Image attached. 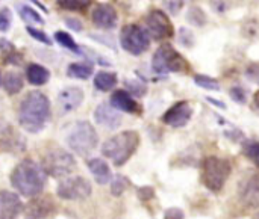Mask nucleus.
Here are the masks:
<instances>
[{
  "mask_svg": "<svg viewBox=\"0 0 259 219\" xmlns=\"http://www.w3.org/2000/svg\"><path fill=\"white\" fill-rule=\"evenodd\" d=\"M253 100H255V104H256V107L259 109V91L255 94V97H253Z\"/></svg>",
  "mask_w": 259,
  "mask_h": 219,
  "instance_id": "de8ad7c7",
  "label": "nucleus"
},
{
  "mask_svg": "<svg viewBox=\"0 0 259 219\" xmlns=\"http://www.w3.org/2000/svg\"><path fill=\"white\" fill-rule=\"evenodd\" d=\"M117 85V74L109 73V71H99L94 77V86L99 91H109Z\"/></svg>",
  "mask_w": 259,
  "mask_h": 219,
  "instance_id": "5701e85b",
  "label": "nucleus"
},
{
  "mask_svg": "<svg viewBox=\"0 0 259 219\" xmlns=\"http://www.w3.org/2000/svg\"><path fill=\"white\" fill-rule=\"evenodd\" d=\"M94 120L97 124L109 129V130H115L121 126V114L114 109L111 104L108 103H102L96 107L94 111Z\"/></svg>",
  "mask_w": 259,
  "mask_h": 219,
  "instance_id": "4468645a",
  "label": "nucleus"
},
{
  "mask_svg": "<svg viewBox=\"0 0 259 219\" xmlns=\"http://www.w3.org/2000/svg\"><path fill=\"white\" fill-rule=\"evenodd\" d=\"M185 215L181 209L178 207H170L165 210V215H164V219H184Z\"/></svg>",
  "mask_w": 259,
  "mask_h": 219,
  "instance_id": "58836bf2",
  "label": "nucleus"
},
{
  "mask_svg": "<svg viewBox=\"0 0 259 219\" xmlns=\"http://www.w3.org/2000/svg\"><path fill=\"white\" fill-rule=\"evenodd\" d=\"M88 168L91 171V174L94 176V180L99 185H108L112 179V173L109 165L103 160V159H91L88 160Z\"/></svg>",
  "mask_w": 259,
  "mask_h": 219,
  "instance_id": "6ab92c4d",
  "label": "nucleus"
},
{
  "mask_svg": "<svg viewBox=\"0 0 259 219\" xmlns=\"http://www.w3.org/2000/svg\"><path fill=\"white\" fill-rule=\"evenodd\" d=\"M164 5H165V8L173 14V15H176L181 9H182V6L185 5L184 2H181V0H178V2H164Z\"/></svg>",
  "mask_w": 259,
  "mask_h": 219,
  "instance_id": "ea45409f",
  "label": "nucleus"
},
{
  "mask_svg": "<svg viewBox=\"0 0 259 219\" xmlns=\"http://www.w3.org/2000/svg\"><path fill=\"white\" fill-rule=\"evenodd\" d=\"M68 147L79 156H88L96 150L99 136L94 126L90 121H77L67 136Z\"/></svg>",
  "mask_w": 259,
  "mask_h": 219,
  "instance_id": "20e7f679",
  "label": "nucleus"
},
{
  "mask_svg": "<svg viewBox=\"0 0 259 219\" xmlns=\"http://www.w3.org/2000/svg\"><path fill=\"white\" fill-rule=\"evenodd\" d=\"M58 5L64 9H70V11H83L90 6V2H83V0H61L58 2Z\"/></svg>",
  "mask_w": 259,
  "mask_h": 219,
  "instance_id": "7c9ffc66",
  "label": "nucleus"
},
{
  "mask_svg": "<svg viewBox=\"0 0 259 219\" xmlns=\"http://www.w3.org/2000/svg\"><path fill=\"white\" fill-rule=\"evenodd\" d=\"M138 145H140V135L134 130H126L108 139L102 147V153L105 157L111 159L115 167H121L132 157Z\"/></svg>",
  "mask_w": 259,
  "mask_h": 219,
  "instance_id": "7ed1b4c3",
  "label": "nucleus"
},
{
  "mask_svg": "<svg viewBox=\"0 0 259 219\" xmlns=\"http://www.w3.org/2000/svg\"><path fill=\"white\" fill-rule=\"evenodd\" d=\"M83 101V91L77 86L65 88L58 94V109L61 115H67L76 111Z\"/></svg>",
  "mask_w": 259,
  "mask_h": 219,
  "instance_id": "f8f14e48",
  "label": "nucleus"
},
{
  "mask_svg": "<svg viewBox=\"0 0 259 219\" xmlns=\"http://www.w3.org/2000/svg\"><path fill=\"white\" fill-rule=\"evenodd\" d=\"M26 77H27L30 85L41 86V85H46L49 82L50 71L39 64H30L26 70Z\"/></svg>",
  "mask_w": 259,
  "mask_h": 219,
  "instance_id": "aec40b11",
  "label": "nucleus"
},
{
  "mask_svg": "<svg viewBox=\"0 0 259 219\" xmlns=\"http://www.w3.org/2000/svg\"><path fill=\"white\" fill-rule=\"evenodd\" d=\"M124 85H126V89H127L132 95H135V97H144L146 92H147L146 85L141 83L140 80H126Z\"/></svg>",
  "mask_w": 259,
  "mask_h": 219,
  "instance_id": "c756f323",
  "label": "nucleus"
},
{
  "mask_svg": "<svg viewBox=\"0 0 259 219\" xmlns=\"http://www.w3.org/2000/svg\"><path fill=\"white\" fill-rule=\"evenodd\" d=\"M18 11H20V15H21V18L24 21H27V23H36V24H44V20L41 18V15L35 9H32L30 6L21 5V6H18Z\"/></svg>",
  "mask_w": 259,
  "mask_h": 219,
  "instance_id": "bb28decb",
  "label": "nucleus"
},
{
  "mask_svg": "<svg viewBox=\"0 0 259 219\" xmlns=\"http://www.w3.org/2000/svg\"><path fill=\"white\" fill-rule=\"evenodd\" d=\"M26 30H27V33H29L32 38H35L36 41H39V42H42V44H47V45H52V44H53V41L50 39V36H49L46 32H42V30H39V29H36V27H32V26H27Z\"/></svg>",
  "mask_w": 259,
  "mask_h": 219,
  "instance_id": "473e14b6",
  "label": "nucleus"
},
{
  "mask_svg": "<svg viewBox=\"0 0 259 219\" xmlns=\"http://www.w3.org/2000/svg\"><path fill=\"white\" fill-rule=\"evenodd\" d=\"M241 200L250 206V207H258L259 206V174L252 176L244 186L241 188Z\"/></svg>",
  "mask_w": 259,
  "mask_h": 219,
  "instance_id": "a211bd4d",
  "label": "nucleus"
},
{
  "mask_svg": "<svg viewBox=\"0 0 259 219\" xmlns=\"http://www.w3.org/2000/svg\"><path fill=\"white\" fill-rule=\"evenodd\" d=\"M152 68L155 73L165 76L168 71H185L188 68V64L170 44H164L155 51L152 59Z\"/></svg>",
  "mask_w": 259,
  "mask_h": 219,
  "instance_id": "39448f33",
  "label": "nucleus"
},
{
  "mask_svg": "<svg viewBox=\"0 0 259 219\" xmlns=\"http://www.w3.org/2000/svg\"><path fill=\"white\" fill-rule=\"evenodd\" d=\"M178 38H179V42L184 47H187V48H191L194 45V41H196V36H194L193 30L191 29H187V27H179Z\"/></svg>",
  "mask_w": 259,
  "mask_h": 219,
  "instance_id": "c85d7f7f",
  "label": "nucleus"
},
{
  "mask_svg": "<svg viewBox=\"0 0 259 219\" xmlns=\"http://www.w3.org/2000/svg\"><path fill=\"white\" fill-rule=\"evenodd\" d=\"M194 83L197 86H200L202 89H208V91H220V82L209 77V76H205V74H197L194 77Z\"/></svg>",
  "mask_w": 259,
  "mask_h": 219,
  "instance_id": "a878e982",
  "label": "nucleus"
},
{
  "mask_svg": "<svg viewBox=\"0 0 259 219\" xmlns=\"http://www.w3.org/2000/svg\"><path fill=\"white\" fill-rule=\"evenodd\" d=\"M120 42H121V47L127 53H131L134 56H140L149 48L150 36L146 32V29L140 27L138 24H126L121 29Z\"/></svg>",
  "mask_w": 259,
  "mask_h": 219,
  "instance_id": "6e6552de",
  "label": "nucleus"
},
{
  "mask_svg": "<svg viewBox=\"0 0 259 219\" xmlns=\"http://www.w3.org/2000/svg\"><path fill=\"white\" fill-rule=\"evenodd\" d=\"M229 95H231V98H232L235 103H238V104H244V103L247 101L246 91H244L241 86H234V88H231Z\"/></svg>",
  "mask_w": 259,
  "mask_h": 219,
  "instance_id": "f704fd0d",
  "label": "nucleus"
},
{
  "mask_svg": "<svg viewBox=\"0 0 259 219\" xmlns=\"http://www.w3.org/2000/svg\"><path fill=\"white\" fill-rule=\"evenodd\" d=\"M46 179L47 174L39 163L32 159H24L14 168L11 185L24 197H36L42 192Z\"/></svg>",
  "mask_w": 259,
  "mask_h": 219,
  "instance_id": "f03ea898",
  "label": "nucleus"
},
{
  "mask_svg": "<svg viewBox=\"0 0 259 219\" xmlns=\"http://www.w3.org/2000/svg\"><path fill=\"white\" fill-rule=\"evenodd\" d=\"M206 101H208V103H211V104H214V106H217V107H220V109H226V104H225V103H222V101H220V100H217V98L206 97Z\"/></svg>",
  "mask_w": 259,
  "mask_h": 219,
  "instance_id": "a18cd8bd",
  "label": "nucleus"
},
{
  "mask_svg": "<svg viewBox=\"0 0 259 219\" xmlns=\"http://www.w3.org/2000/svg\"><path fill=\"white\" fill-rule=\"evenodd\" d=\"M65 24H67L70 29L76 30V32H80V30H82V23H80L77 18H67V20H65Z\"/></svg>",
  "mask_w": 259,
  "mask_h": 219,
  "instance_id": "a19ab883",
  "label": "nucleus"
},
{
  "mask_svg": "<svg viewBox=\"0 0 259 219\" xmlns=\"http://www.w3.org/2000/svg\"><path fill=\"white\" fill-rule=\"evenodd\" d=\"M42 170L46 174L52 176V177H67L68 174H71L76 168V160L73 157L71 153L62 150V148H56L49 151L44 156L42 160Z\"/></svg>",
  "mask_w": 259,
  "mask_h": 219,
  "instance_id": "0eeeda50",
  "label": "nucleus"
},
{
  "mask_svg": "<svg viewBox=\"0 0 259 219\" xmlns=\"http://www.w3.org/2000/svg\"><path fill=\"white\" fill-rule=\"evenodd\" d=\"M50 120V103L49 98L39 92H29L20 103L18 123L29 133H39L46 123Z\"/></svg>",
  "mask_w": 259,
  "mask_h": 219,
  "instance_id": "f257e3e1",
  "label": "nucleus"
},
{
  "mask_svg": "<svg viewBox=\"0 0 259 219\" xmlns=\"http://www.w3.org/2000/svg\"><path fill=\"white\" fill-rule=\"evenodd\" d=\"M146 26H147L146 32L153 39H167L173 35V26L168 17L159 9H155L147 15Z\"/></svg>",
  "mask_w": 259,
  "mask_h": 219,
  "instance_id": "9d476101",
  "label": "nucleus"
},
{
  "mask_svg": "<svg viewBox=\"0 0 259 219\" xmlns=\"http://www.w3.org/2000/svg\"><path fill=\"white\" fill-rule=\"evenodd\" d=\"M243 153L249 159H252L259 167V142H256V141H247V142H244Z\"/></svg>",
  "mask_w": 259,
  "mask_h": 219,
  "instance_id": "cd10ccee",
  "label": "nucleus"
},
{
  "mask_svg": "<svg viewBox=\"0 0 259 219\" xmlns=\"http://www.w3.org/2000/svg\"><path fill=\"white\" fill-rule=\"evenodd\" d=\"M193 117V107L188 101H178L162 117V121L171 127H184Z\"/></svg>",
  "mask_w": 259,
  "mask_h": 219,
  "instance_id": "9b49d317",
  "label": "nucleus"
},
{
  "mask_svg": "<svg viewBox=\"0 0 259 219\" xmlns=\"http://www.w3.org/2000/svg\"><path fill=\"white\" fill-rule=\"evenodd\" d=\"M0 50L3 51L5 58H8V56H11L12 53H15V47H14L8 39H5V38L0 39Z\"/></svg>",
  "mask_w": 259,
  "mask_h": 219,
  "instance_id": "4c0bfd02",
  "label": "nucleus"
},
{
  "mask_svg": "<svg viewBox=\"0 0 259 219\" xmlns=\"http://www.w3.org/2000/svg\"><path fill=\"white\" fill-rule=\"evenodd\" d=\"M12 135L14 132L8 124L2 126L0 124V148H8L12 145Z\"/></svg>",
  "mask_w": 259,
  "mask_h": 219,
  "instance_id": "2f4dec72",
  "label": "nucleus"
},
{
  "mask_svg": "<svg viewBox=\"0 0 259 219\" xmlns=\"http://www.w3.org/2000/svg\"><path fill=\"white\" fill-rule=\"evenodd\" d=\"M155 197V189L152 186H143L138 189V198L141 201H149Z\"/></svg>",
  "mask_w": 259,
  "mask_h": 219,
  "instance_id": "e433bc0d",
  "label": "nucleus"
},
{
  "mask_svg": "<svg viewBox=\"0 0 259 219\" xmlns=\"http://www.w3.org/2000/svg\"><path fill=\"white\" fill-rule=\"evenodd\" d=\"M93 23L100 29H114L118 21L117 11L109 3H100L93 11Z\"/></svg>",
  "mask_w": 259,
  "mask_h": 219,
  "instance_id": "2eb2a0df",
  "label": "nucleus"
},
{
  "mask_svg": "<svg viewBox=\"0 0 259 219\" xmlns=\"http://www.w3.org/2000/svg\"><path fill=\"white\" fill-rule=\"evenodd\" d=\"M93 186L88 179L74 176L62 180L56 189V194L62 200H85L91 195Z\"/></svg>",
  "mask_w": 259,
  "mask_h": 219,
  "instance_id": "1a4fd4ad",
  "label": "nucleus"
},
{
  "mask_svg": "<svg viewBox=\"0 0 259 219\" xmlns=\"http://www.w3.org/2000/svg\"><path fill=\"white\" fill-rule=\"evenodd\" d=\"M231 174V163L225 159L211 156L203 162V182L212 192H219Z\"/></svg>",
  "mask_w": 259,
  "mask_h": 219,
  "instance_id": "423d86ee",
  "label": "nucleus"
},
{
  "mask_svg": "<svg viewBox=\"0 0 259 219\" xmlns=\"http://www.w3.org/2000/svg\"><path fill=\"white\" fill-rule=\"evenodd\" d=\"M114 109L117 111H123V112H127V114H140L141 112V107L140 104L132 98V95L127 92V91H115L112 95H111V103H109Z\"/></svg>",
  "mask_w": 259,
  "mask_h": 219,
  "instance_id": "dca6fc26",
  "label": "nucleus"
},
{
  "mask_svg": "<svg viewBox=\"0 0 259 219\" xmlns=\"http://www.w3.org/2000/svg\"><path fill=\"white\" fill-rule=\"evenodd\" d=\"M23 212L20 197L9 191H0V219H17Z\"/></svg>",
  "mask_w": 259,
  "mask_h": 219,
  "instance_id": "ddd939ff",
  "label": "nucleus"
},
{
  "mask_svg": "<svg viewBox=\"0 0 259 219\" xmlns=\"http://www.w3.org/2000/svg\"><path fill=\"white\" fill-rule=\"evenodd\" d=\"M225 136H228L229 139H232V141H235V142H237V141H241V139L244 138V135H243L240 130H237V129H234V130H231V132H229V130L225 132Z\"/></svg>",
  "mask_w": 259,
  "mask_h": 219,
  "instance_id": "79ce46f5",
  "label": "nucleus"
},
{
  "mask_svg": "<svg viewBox=\"0 0 259 219\" xmlns=\"http://www.w3.org/2000/svg\"><path fill=\"white\" fill-rule=\"evenodd\" d=\"M246 74H247V77H250V79H255V77H258V76H259V67H258V65H250V67L247 68Z\"/></svg>",
  "mask_w": 259,
  "mask_h": 219,
  "instance_id": "c03bdc74",
  "label": "nucleus"
},
{
  "mask_svg": "<svg viewBox=\"0 0 259 219\" xmlns=\"http://www.w3.org/2000/svg\"><path fill=\"white\" fill-rule=\"evenodd\" d=\"M55 39H56L62 47H65V48L71 50L73 53H76V54H82V53H80L79 45L76 44V41L71 38V35H70V33H67V32H56V33H55Z\"/></svg>",
  "mask_w": 259,
  "mask_h": 219,
  "instance_id": "393cba45",
  "label": "nucleus"
},
{
  "mask_svg": "<svg viewBox=\"0 0 259 219\" xmlns=\"http://www.w3.org/2000/svg\"><path fill=\"white\" fill-rule=\"evenodd\" d=\"M187 20L190 24L196 26V27H202L206 24L208 18H206V14L202 8L199 6H191L187 12Z\"/></svg>",
  "mask_w": 259,
  "mask_h": 219,
  "instance_id": "b1692460",
  "label": "nucleus"
},
{
  "mask_svg": "<svg viewBox=\"0 0 259 219\" xmlns=\"http://www.w3.org/2000/svg\"><path fill=\"white\" fill-rule=\"evenodd\" d=\"M3 88L9 95H15L23 89V76L14 71H9L3 77Z\"/></svg>",
  "mask_w": 259,
  "mask_h": 219,
  "instance_id": "4be33fe9",
  "label": "nucleus"
},
{
  "mask_svg": "<svg viewBox=\"0 0 259 219\" xmlns=\"http://www.w3.org/2000/svg\"><path fill=\"white\" fill-rule=\"evenodd\" d=\"M126 188H127V180L124 177H121V176H117L115 180L111 185V192H112V195L120 197L126 191Z\"/></svg>",
  "mask_w": 259,
  "mask_h": 219,
  "instance_id": "72a5a7b5",
  "label": "nucleus"
},
{
  "mask_svg": "<svg viewBox=\"0 0 259 219\" xmlns=\"http://www.w3.org/2000/svg\"><path fill=\"white\" fill-rule=\"evenodd\" d=\"M11 27V14L8 9L0 11V32H6Z\"/></svg>",
  "mask_w": 259,
  "mask_h": 219,
  "instance_id": "c9c22d12",
  "label": "nucleus"
},
{
  "mask_svg": "<svg viewBox=\"0 0 259 219\" xmlns=\"http://www.w3.org/2000/svg\"><path fill=\"white\" fill-rule=\"evenodd\" d=\"M33 3H35V5H38V6H39V8H41V9H42L44 12H49V9H47V8H46V6H44V5H42L41 2H33Z\"/></svg>",
  "mask_w": 259,
  "mask_h": 219,
  "instance_id": "49530a36",
  "label": "nucleus"
},
{
  "mask_svg": "<svg viewBox=\"0 0 259 219\" xmlns=\"http://www.w3.org/2000/svg\"><path fill=\"white\" fill-rule=\"evenodd\" d=\"M93 73H94V68L90 62H73L67 68L68 77L80 79V80H87Z\"/></svg>",
  "mask_w": 259,
  "mask_h": 219,
  "instance_id": "412c9836",
  "label": "nucleus"
},
{
  "mask_svg": "<svg viewBox=\"0 0 259 219\" xmlns=\"http://www.w3.org/2000/svg\"><path fill=\"white\" fill-rule=\"evenodd\" d=\"M255 219H259V213H258V215H256V216H255Z\"/></svg>",
  "mask_w": 259,
  "mask_h": 219,
  "instance_id": "09e8293b",
  "label": "nucleus"
},
{
  "mask_svg": "<svg viewBox=\"0 0 259 219\" xmlns=\"http://www.w3.org/2000/svg\"><path fill=\"white\" fill-rule=\"evenodd\" d=\"M53 207L55 206H53L50 197L33 198L26 206V215L30 219H42L53 210Z\"/></svg>",
  "mask_w": 259,
  "mask_h": 219,
  "instance_id": "f3484780",
  "label": "nucleus"
},
{
  "mask_svg": "<svg viewBox=\"0 0 259 219\" xmlns=\"http://www.w3.org/2000/svg\"><path fill=\"white\" fill-rule=\"evenodd\" d=\"M211 6H212L219 14H223V12L228 9V3H226V2H211Z\"/></svg>",
  "mask_w": 259,
  "mask_h": 219,
  "instance_id": "37998d69",
  "label": "nucleus"
}]
</instances>
